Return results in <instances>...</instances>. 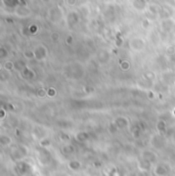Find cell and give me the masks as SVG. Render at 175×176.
<instances>
[{
	"mask_svg": "<svg viewBox=\"0 0 175 176\" xmlns=\"http://www.w3.org/2000/svg\"><path fill=\"white\" fill-rule=\"evenodd\" d=\"M134 6L136 8H143L146 6V0H135L134 1Z\"/></svg>",
	"mask_w": 175,
	"mask_h": 176,
	"instance_id": "6da1fadb",
	"label": "cell"
},
{
	"mask_svg": "<svg viewBox=\"0 0 175 176\" xmlns=\"http://www.w3.org/2000/svg\"><path fill=\"white\" fill-rule=\"evenodd\" d=\"M68 1V3L70 4V5H73V4L76 3V0H67Z\"/></svg>",
	"mask_w": 175,
	"mask_h": 176,
	"instance_id": "7a4b0ae2",
	"label": "cell"
}]
</instances>
